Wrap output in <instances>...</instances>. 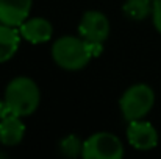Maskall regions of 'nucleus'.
<instances>
[{"label": "nucleus", "instance_id": "2eb2a0df", "mask_svg": "<svg viewBox=\"0 0 161 159\" xmlns=\"http://www.w3.org/2000/svg\"><path fill=\"white\" fill-rule=\"evenodd\" d=\"M3 156H5V153H3V151H0V158H3Z\"/></svg>", "mask_w": 161, "mask_h": 159}, {"label": "nucleus", "instance_id": "0eeeda50", "mask_svg": "<svg viewBox=\"0 0 161 159\" xmlns=\"http://www.w3.org/2000/svg\"><path fill=\"white\" fill-rule=\"evenodd\" d=\"M31 0H0V24L20 27L30 14Z\"/></svg>", "mask_w": 161, "mask_h": 159}, {"label": "nucleus", "instance_id": "ddd939ff", "mask_svg": "<svg viewBox=\"0 0 161 159\" xmlns=\"http://www.w3.org/2000/svg\"><path fill=\"white\" fill-rule=\"evenodd\" d=\"M152 17H153V25H155L157 31L161 33V0H153Z\"/></svg>", "mask_w": 161, "mask_h": 159}, {"label": "nucleus", "instance_id": "f8f14e48", "mask_svg": "<svg viewBox=\"0 0 161 159\" xmlns=\"http://www.w3.org/2000/svg\"><path fill=\"white\" fill-rule=\"evenodd\" d=\"M59 151H61V155H64L67 158L81 156L83 155V142L75 134H70L59 142Z\"/></svg>", "mask_w": 161, "mask_h": 159}, {"label": "nucleus", "instance_id": "7ed1b4c3", "mask_svg": "<svg viewBox=\"0 0 161 159\" xmlns=\"http://www.w3.org/2000/svg\"><path fill=\"white\" fill-rule=\"evenodd\" d=\"M155 103V92L149 84H133L120 97V111L127 122L146 117Z\"/></svg>", "mask_w": 161, "mask_h": 159}, {"label": "nucleus", "instance_id": "20e7f679", "mask_svg": "<svg viewBox=\"0 0 161 159\" xmlns=\"http://www.w3.org/2000/svg\"><path fill=\"white\" fill-rule=\"evenodd\" d=\"M85 159H120L124 147L120 140L111 133H96L83 142Z\"/></svg>", "mask_w": 161, "mask_h": 159}, {"label": "nucleus", "instance_id": "6e6552de", "mask_svg": "<svg viewBox=\"0 0 161 159\" xmlns=\"http://www.w3.org/2000/svg\"><path fill=\"white\" fill-rule=\"evenodd\" d=\"M19 31H20V36L31 44H44L50 41L53 36V27L44 17L27 19L19 27Z\"/></svg>", "mask_w": 161, "mask_h": 159}, {"label": "nucleus", "instance_id": "dca6fc26", "mask_svg": "<svg viewBox=\"0 0 161 159\" xmlns=\"http://www.w3.org/2000/svg\"><path fill=\"white\" fill-rule=\"evenodd\" d=\"M152 2H153V0H152Z\"/></svg>", "mask_w": 161, "mask_h": 159}, {"label": "nucleus", "instance_id": "9d476101", "mask_svg": "<svg viewBox=\"0 0 161 159\" xmlns=\"http://www.w3.org/2000/svg\"><path fill=\"white\" fill-rule=\"evenodd\" d=\"M20 38V31H17L16 27L0 24V64L9 61L16 55Z\"/></svg>", "mask_w": 161, "mask_h": 159}, {"label": "nucleus", "instance_id": "39448f33", "mask_svg": "<svg viewBox=\"0 0 161 159\" xmlns=\"http://www.w3.org/2000/svg\"><path fill=\"white\" fill-rule=\"evenodd\" d=\"M78 33L83 39L94 44H103L109 34V22L108 17L100 11H86L80 20Z\"/></svg>", "mask_w": 161, "mask_h": 159}, {"label": "nucleus", "instance_id": "f257e3e1", "mask_svg": "<svg viewBox=\"0 0 161 159\" xmlns=\"http://www.w3.org/2000/svg\"><path fill=\"white\" fill-rule=\"evenodd\" d=\"M102 50V44L88 42L81 36H63L53 42L52 58L61 69L80 70L92 58L99 56Z\"/></svg>", "mask_w": 161, "mask_h": 159}, {"label": "nucleus", "instance_id": "4468645a", "mask_svg": "<svg viewBox=\"0 0 161 159\" xmlns=\"http://www.w3.org/2000/svg\"><path fill=\"white\" fill-rule=\"evenodd\" d=\"M8 115H11V111H9V108H8L5 98H3V100H0V120L8 117Z\"/></svg>", "mask_w": 161, "mask_h": 159}, {"label": "nucleus", "instance_id": "f03ea898", "mask_svg": "<svg viewBox=\"0 0 161 159\" xmlns=\"http://www.w3.org/2000/svg\"><path fill=\"white\" fill-rule=\"evenodd\" d=\"M3 98L11 114L17 117H27L38 109L41 102V91L31 78L17 77L8 83Z\"/></svg>", "mask_w": 161, "mask_h": 159}, {"label": "nucleus", "instance_id": "9b49d317", "mask_svg": "<svg viewBox=\"0 0 161 159\" xmlns=\"http://www.w3.org/2000/svg\"><path fill=\"white\" fill-rule=\"evenodd\" d=\"M153 8L152 0H127L122 6L124 14L133 20H142L146 19Z\"/></svg>", "mask_w": 161, "mask_h": 159}, {"label": "nucleus", "instance_id": "423d86ee", "mask_svg": "<svg viewBox=\"0 0 161 159\" xmlns=\"http://www.w3.org/2000/svg\"><path fill=\"white\" fill-rule=\"evenodd\" d=\"M127 139L133 148L147 151L158 145V131L152 123L144 122L142 119L131 120L127 128Z\"/></svg>", "mask_w": 161, "mask_h": 159}, {"label": "nucleus", "instance_id": "1a4fd4ad", "mask_svg": "<svg viewBox=\"0 0 161 159\" xmlns=\"http://www.w3.org/2000/svg\"><path fill=\"white\" fill-rule=\"evenodd\" d=\"M20 119L22 117L11 114L0 120V144L2 145L13 147V145L20 144L25 134V125Z\"/></svg>", "mask_w": 161, "mask_h": 159}]
</instances>
